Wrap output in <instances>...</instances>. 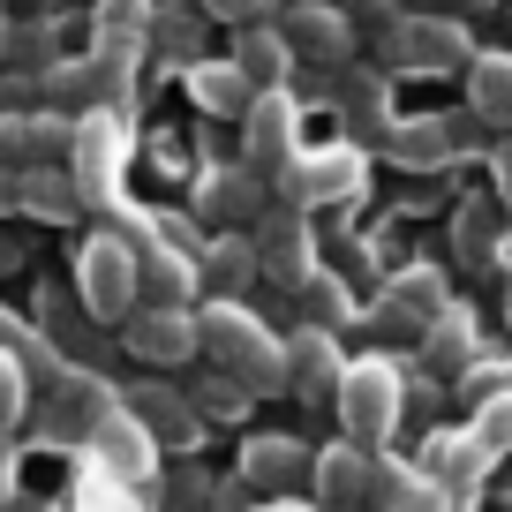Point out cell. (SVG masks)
<instances>
[{
	"instance_id": "10",
	"label": "cell",
	"mask_w": 512,
	"mask_h": 512,
	"mask_svg": "<svg viewBox=\"0 0 512 512\" xmlns=\"http://www.w3.org/2000/svg\"><path fill=\"white\" fill-rule=\"evenodd\" d=\"M121 91H128V61H106V53H76V61H53V76H46V98L68 113V121L121 106Z\"/></svg>"
},
{
	"instance_id": "25",
	"label": "cell",
	"mask_w": 512,
	"mask_h": 512,
	"mask_svg": "<svg viewBox=\"0 0 512 512\" xmlns=\"http://www.w3.org/2000/svg\"><path fill=\"white\" fill-rule=\"evenodd\" d=\"M384 151H392L400 166H415V174H430V166H445L452 151H460V128H452L445 113H415V121H392Z\"/></svg>"
},
{
	"instance_id": "16",
	"label": "cell",
	"mask_w": 512,
	"mask_h": 512,
	"mask_svg": "<svg viewBox=\"0 0 512 512\" xmlns=\"http://www.w3.org/2000/svg\"><path fill=\"white\" fill-rule=\"evenodd\" d=\"M354 354H339V332H317V324H294L287 339V377L302 400H339V384H347Z\"/></svg>"
},
{
	"instance_id": "23",
	"label": "cell",
	"mask_w": 512,
	"mask_h": 512,
	"mask_svg": "<svg viewBox=\"0 0 512 512\" xmlns=\"http://www.w3.org/2000/svg\"><path fill=\"white\" fill-rule=\"evenodd\" d=\"M294 38L279 31V23H256V31H234V68L256 83V91H287L294 83Z\"/></svg>"
},
{
	"instance_id": "9",
	"label": "cell",
	"mask_w": 512,
	"mask_h": 512,
	"mask_svg": "<svg viewBox=\"0 0 512 512\" xmlns=\"http://www.w3.org/2000/svg\"><path fill=\"white\" fill-rule=\"evenodd\" d=\"M272 189H279V204H294V211H309V204H339V196L362 189V151H354V144L302 151V159H294L287 174L272 181Z\"/></svg>"
},
{
	"instance_id": "17",
	"label": "cell",
	"mask_w": 512,
	"mask_h": 512,
	"mask_svg": "<svg viewBox=\"0 0 512 512\" xmlns=\"http://www.w3.org/2000/svg\"><path fill=\"white\" fill-rule=\"evenodd\" d=\"M475 362H482V339H475V309H460V302H452L445 317H430V332L415 339V369H422V377H437V384H445V377L460 384V377H467Z\"/></svg>"
},
{
	"instance_id": "18",
	"label": "cell",
	"mask_w": 512,
	"mask_h": 512,
	"mask_svg": "<svg viewBox=\"0 0 512 512\" xmlns=\"http://www.w3.org/2000/svg\"><path fill=\"white\" fill-rule=\"evenodd\" d=\"M121 400H128V415L144 422L159 445H174V452H189L196 437H204V415H196V400H189V392H174V384H128Z\"/></svg>"
},
{
	"instance_id": "39",
	"label": "cell",
	"mask_w": 512,
	"mask_h": 512,
	"mask_svg": "<svg viewBox=\"0 0 512 512\" xmlns=\"http://www.w3.org/2000/svg\"><path fill=\"white\" fill-rule=\"evenodd\" d=\"M415 16H452V23H467L475 8H490V0H407Z\"/></svg>"
},
{
	"instance_id": "3",
	"label": "cell",
	"mask_w": 512,
	"mask_h": 512,
	"mask_svg": "<svg viewBox=\"0 0 512 512\" xmlns=\"http://www.w3.org/2000/svg\"><path fill=\"white\" fill-rule=\"evenodd\" d=\"M332 407H339V430H347L362 452H384V437L407 422V377H400V362L362 354V362L347 369V384H339Z\"/></svg>"
},
{
	"instance_id": "5",
	"label": "cell",
	"mask_w": 512,
	"mask_h": 512,
	"mask_svg": "<svg viewBox=\"0 0 512 512\" xmlns=\"http://www.w3.org/2000/svg\"><path fill=\"white\" fill-rule=\"evenodd\" d=\"M302 159V98L294 91H264L241 121V166L264 181H279L287 166Z\"/></svg>"
},
{
	"instance_id": "13",
	"label": "cell",
	"mask_w": 512,
	"mask_h": 512,
	"mask_svg": "<svg viewBox=\"0 0 512 512\" xmlns=\"http://www.w3.org/2000/svg\"><path fill=\"white\" fill-rule=\"evenodd\" d=\"M249 241H256V264H264V279H287V287H302L317 264H309V211H294V204H272L264 219L249 226Z\"/></svg>"
},
{
	"instance_id": "30",
	"label": "cell",
	"mask_w": 512,
	"mask_h": 512,
	"mask_svg": "<svg viewBox=\"0 0 512 512\" xmlns=\"http://www.w3.org/2000/svg\"><path fill=\"white\" fill-rule=\"evenodd\" d=\"M497 241H505L497 234V204H460L452 211V249H460V264H475V272L497 264Z\"/></svg>"
},
{
	"instance_id": "37",
	"label": "cell",
	"mask_w": 512,
	"mask_h": 512,
	"mask_svg": "<svg viewBox=\"0 0 512 512\" xmlns=\"http://www.w3.org/2000/svg\"><path fill=\"white\" fill-rule=\"evenodd\" d=\"M8 53H16L31 76H53V23H23V31L8 38Z\"/></svg>"
},
{
	"instance_id": "1",
	"label": "cell",
	"mask_w": 512,
	"mask_h": 512,
	"mask_svg": "<svg viewBox=\"0 0 512 512\" xmlns=\"http://www.w3.org/2000/svg\"><path fill=\"white\" fill-rule=\"evenodd\" d=\"M196 324H204V362H211V369L241 377L256 400L294 392V377H287V339H272L241 302H204V309H196Z\"/></svg>"
},
{
	"instance_id": "42",
	"label": "cell",
	"mask_w": 512,
	"mask_h": 512,
	"mask_svg": "<svg viewBox=\"0 0 512 512\" xmlns=\"http://www.w3.org/2000/svg\"><path fill=\"white\" fill-rule=\"evenodd\" d=\"M354 23H377V31H392L400 16H392V0H354Z\"/></svg>"
},
{
	"instance_id": "33",
	"label": "cell",
	"mask_w": 512,
	"mask_h": 512,
	"mask_svg": "<svg viewBox=\"0 0 512 512\" xmlns=\"http://www.w3.org/2000/svg\"><path fill=\"white\" fill-rule=\"evenodd\" d=\"M467 430H475V445L490 452V460H505V452H512V392H497V400H482Z\"/></svg>"
},
{
	"instance_id": "38",
	"label": "cell",
	"mask_w": 512,
	"mask_h": 512,
	"mask_svg": "<svg viewBox=\"0 0 512 512\" xmlns=\"http://www.w3.org/2000/svg\"><path fill=\"white\" fill-rule=\"evenodd\" d=\"M392 512H452V497H445V490H437V482L415 467V482L400 490V505H392Z\"/></svg>"
},
{
	"instance_id": "44",
	"label": "cell",
	"mask_w": 512,
	"mask_h": 512,
	"mask_svg": "<svg viewBox=\"0 0 512 512\" xmlns=\"http://www.w3.org/2000/svg\"><path fill=\"white\" fill-rule=\"evenodd\" d=\"M8 497H16V452L0 445V505H8Z\"/></svg>"
},
{
	"instance_id": "2",
	"label": "cell",
	"mask_w": 512,
	"mask_h": 512,
	"mask_svg": "<svg viewBox=\"0 0 512 512\" xmlns=\"http://www.w3.org/2000/svg\"><path fill=\"white\" fill-rule=\"evenodd\" d=\"M76 294H83V317L91 324H128L144 309V279H136V241L98 226L76 256Z\"/></svg>"
},
{
	"instance_id": "22",
	"label": "cell",
	"mask_w": 512,
	"mask_h": 512,
	"mask_svg": "<svg viewBox=\"0 0 512 512\" xmlns=\"http://www.w3.org/2000/svg\"><path fill=\"white\" fill-rule=\"evenodd\" d=\"M415 467H422V475H430L445 497H467V490L482 482V467H490V452L475 445V430H437L430 445H422Z\"/></svg>"
},
{
	"instance_id": "36",
	"label": "cell",
	"mask_w": 512,
	"mask_h": 512,
	"mask_svg": "<svg viewBox=\"0 0 512 512\" xmlns=\"http://www.w3.org/2000/svg\"><path fill=\"white\" fill-rule=\"evenodd\" d=\"M497 392H512V362H490V354H482V362L460 377V400L482 407V400H497Z\"/></svg>"
},
{
	"instance_id": "14",
	"label": "cell",
	"mask_w": 512,
	"mask_h": 512,
	"mask_svg": "<svg viewBox=\"0 0 512 512\" xmlns=\"http://www.w3.org/2000/svg\"><path fill=\"white\" fill-rule=\"evenodd\" d=\"M279 31L294 38V53H302L309 68H339L354 53V16H347V8H332V0H294Z\"/></svg>"
},
{
	"instance_id": "45",
	"label": "cell",
	"mask_w": 512,
	"mask_h": 512,
	"mask_svg": "<svg viewBox=\"0 0 512 512\" xmlns=\"http://www.w3.org/2000/svg\"><path fill=\"white\" fill-rule=\"evenodd\" d=\"M249 512H324V505H294V497H264V505H249Z\"/></svg>"
},
{
	"instance_id": "7",
	"label": "cell",
	"mask_w": 512,
	"mask_h": 512,
	"mask_svg": "<svg viewBox=\"0 0 512 512\" xmlns=\"http://www.w3.org/2000/svg\"><path fill=\"white\" fill-rule=\"evenodd\" d=\"M272 204H279V189L264 174H249V166H219V174L196 181V219H204L211 234H249Z\"/></svg>"
},
{
	"instance_id": "43",
	"label": "cell",
	"mask_w": 512,
	"mask_h": 512,
	"mask_svg": "<svg viewBox=\"0 0 512 512\" xmlns=\"http://www.w3.org/2000/svg\"><path fill=\"white\" fill-rule=\"evenodd\" d=\"M23 204V174H8V166H0V211H16Z\"/></svg>"
},
{
	"instance_id": "32",
	"label": "cell",
	"mask_w": 512,
	"mask_h": 512,
	"mask_svg": "<svg viewBox=\"0 0 512 512\" xmlns=\"http://www.w3.org/2000/svg\"><path fill=\"white\" fill-rule=\"evenodd\" d=\"M0 362L46 369V377H53V369H61V362H53V354H46V339H38V332H31V324H23V317H8V309H0Z\"/></svg>"
},
{
	"instance_id": "29",
	"label": "cell",
	"mask_w": 512,
	"mask_h": 512,
	"mask_svg": "<svg viewBox=\"0 0 512 512\" xmlns=\"http://www.w3.org/2000/svg\"><path fill=\"white\" fill-rule=\"evenodd\" d=\"M294 302H302V324H317V332H339V324H354V294L339 272H309L302 287H294Z\"/></svg>"
},
{
	"instance_id": "19",
	"label": "cell",
	"mask_w": 512,
	"mask_h": 512,
	"mask_svg": "<svg viewBox=\"0 0 512 512\" xmlns=\"http://www.w3.org/2000/svg\"><path fill=\"white\" fill-rule=\"evenodd\" d=\"M302 475H317V452L302 445V437H249V445H241V482H249V490H264V497H287L294 482Z\"/></svg>"
},
{
	"instance_id": "31",
	"label": "cell",
	"mask_w": 512,
	"mask_h": 512,
	"mask_svg": "<svg viewBox=\"0 0 512 512\" xmlns=\"http://www.w3.org/2000/svg\"><path fill=\"white\" fill-rule=\"evenodd\" d=\"M249 384L241 377H226V369H211L204 384H196V415H211V422H234V415H249Z\"/></svg>"
},
{
	"instance_id": "34",
	"label": "cell",
	"mask_w": 512,
	"mask_h": 512,
	"mask_svg": "<svg viewBox=\"0 0 512 512\" xmlns=\"http://www.w3.org/2000/svg\"><path fill=\"white\" fill-rule=\"evenodd\" d=\"M23 415H31V369H23V362H0V445L23 430Z\"/></svg>"
},
{
	"instance_id": "24",
	"label": "cell",
	"mask_w": 512,
	"mask_h": 512,
	"mask_svg": "<svg viewBox=\"0 0 512 512\" xmlns=\"http://www.w3.org/2000/svg\"><path fill=\"white\" fill-rule=\"evenodd\" d=\"M151 0H98L91 8V31H98V53L106 61H128L136 68V53H151Z\"/></svg>"
},
{
	"instance_id": "21",
	"label": "cell",
	"mask_w": 512,
	"mask_h": 512,
	"mask_svg": "<svg viewBox=\"0 0 512 512\" xmlns=\"http://www.w3.org/2000/svg\"><path fill=\"white\" fill-rule=\"evenodd\" d=\"M196 272H204V294H211V302H241V294L264 279V264H256V241H249V234H211L204 256H196Z\"/></svg>"
},
{
	"instance_id": "4",
	"label": "cell",
	"mask_w": 512,
	"mask_h": 512,
	"mask_svg": "<svg viewBox=\"0 0 512 512\" xmlns=\"http://www.w3.org/2000/svg\"><path fill=\"white\" fill-rule=\"evenodd\" d=\"M121 159H128V121H121V106H106V113H83L76 121V144H68V174H76V189H83V204H113V189H121Z\"/></svg>"
},
{
	"instance_id": "11",
	"label": "cell",
	"mask_w": 512,
	"mask_h": 512,
	"mask_svg": "<svg viewBox=\"0 0 512 512\" xmlns=\"http://www.w3.org/2000/svg\"><path fill=\"white\" fill-rule=\"evenodd\" d=\"M128 354L151 369H181L204 354V324H196V309H136V317L121 324Z\"/></svg>"
},
{
	"instance_id": "46",
	"label": "cell",
	"mask_w": 512,
	"mask_h": 512,
	"mask_svg": "<svg viewBox=\"0 0 512 512\" xmlns=\"http://www.w3.org/2000/svg\"><path fill=\"white\" fill-rule=\"evenodd\" d=\"M8 264H16V241H8V234H0V272H8Z\"/></svg>"
},
{
	"instance_id": "41",
	"label": "cell",
	"mask_w": 512,
	"mask_h": 512,
	"mask_svg": "<svg viewBox=\"0 0 512 512\" xmlns=\"http://www.w3.org/2000/svg\"><path fill=\"white\" fill-rule=\"evenodd\" d=\"M437 400H445V392H437V377H415V384H407V415H430Z\"/></svg>"
},
{
	"instance_id": "15",
	"label": "cell",
	"mask_w": 512,
	"mask_h": 512,
	"mask_svg": "<svg viewBox=\"0 0 512 512\" xmlns=\"http://www.w3.org/2000/svg\"><path fill=\"white\" fill-rule=\"evenodd\" d=\"M91 460L106 467V475H121V482H151V475H159V437L128 415V400H121V407L91 430Z\"/></svg>"
},
{
	"instance_id": "35",
	"label": "cell",
	"mask_w": 512,
	"mask_h": 512,
	"mask_svg": "<svg viewBox=\"0 0 512 512\" xmlns=\"http://www.w3.org/2000/svg\"><path fill=\"white\" fill-rule=\"evenodd\" d=\"M211 23H234V31H256V23L279 16V0H196Z\"/></svg>"
},
{
	"instance_id": "28",
	"label": "cell",
	"mask_w": 512,
	"mask_h": 512,
	"mask_svg": "<svg viewBox=\"0 0 512 512\" xmlns=\"http://www.w3.org/2000/svg\"><path fill=\"white\" fill-rule=\"evenodd\" d=\"M23 211H38V219H76V211H91V204H83L68 166H31V174H23Z\"/></svg>"
},
{
	"instance_id": "26",
	"label": "cell",
	"mask_w": 512,
	"mask_h": 512,
	"mask_svg": "<svg viewBox=\"0 0 512 512\" xmlns=\"http://www.w3.org/2000/svg\"><path fill=\"white\" fill-rule=\"evenodd\" d=\"M467 113L482 128H512V53H475L467 61Z\"/></svg>"
},
{
	"instance_id": "12",
	"label": "cell",
	"mask_w": 512,
	"mask_h": 512,
	"mask_svg": "<svg viewBox=\"0 0 512 512\" xmlns=\"http://www.w3.org/2000/svg\"><path fill=\"white\" fill-rule=\"evenodd\" d=\"M317 505L324 512H377V452H362L354 437L317 452Z\"/></svg>"
},
{
	"instance_id": "27",
	"label": "cell",
	"mask_w": 512,
	"mask_h": 512,
	"mask_svg": "<svg viewBox=\"0 0 512 512\" xmlns=\"http://www.w3.org/2000/svg\"><path fill=\"white\" fill-rule=\"evenodd\" d=\"M204 8H174L166 0L159 16H151V53H166V61H181V68H196V53H204Z\"/></svg>"
},
{
	"instance_id": "20",
	"label": "cell",
	"mask_w": 512,
	"mask_h": 512,
	"mask_svg": "<svg viewBox=\"0 0 512 512\" xmlns=\"http://www.w3.org/2000/svg\"><path fill=\"white\" fill-rule=\"evenodd\" d=\"M189 98H196V113H211V121H249V106L264 91L234 68V53H211V61L189 68Z\"/></svg>"
},
{
	"instance_id": "40",
	"label": "cell",
	"mask_w": 512,
	"mask_h": 512,
	"mask_svg": "<svg viewBox=\"0 0 512 512\" xmlns=\"http://www.w3.org/2000/svg\"><path fill=\"white\" fill-rule=\"evenodd\" d=\"M490 174H497V204L512 211V136H505V144L490 151Z\"/></svg>"
},
{
	"instance_id": "8",
	"label": "cell",
	"mask_w": 512,
	"mask_h": 512,
	"mask_svg": "<svg viewBox=\"0 0 512 512\" xmlns=\"http://www.w3.org/2000/svg\"><path fill=\"white\" fill-rule=\"evenodd\" d=\"M113 407H121V392H113L106 377H91V369H53L38 430L46 437H83V445H91V430L113 415Z\"/></svg>"
},
{
	"instance_id": "6",
	"label": "cell",
	"mask_w": 512,
	"mask_h": 512,
	"mask_svg": "<svg viewBox=\"0 0 512 512\" xmlns=\"http://www.w3.org/2000/svg\"><path fill=\"white\" fill-rule=\"evenodd\" d=\"M384 61L415 68V76H452V68L475 61V46H467V23L452 16H400L384 31Z\"/></svg>"
}]
</instances>
